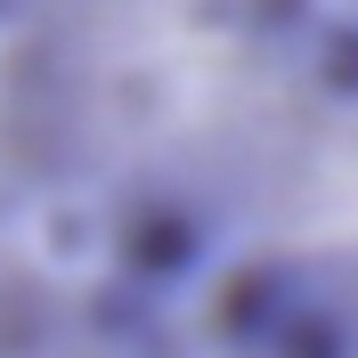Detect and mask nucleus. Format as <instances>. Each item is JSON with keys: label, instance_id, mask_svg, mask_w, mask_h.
<instances>
[{"label": "nucleus", "instance_id": "f257e3e1", "mask_svg": "<svg viewBox=\"0 0 358 358\" xmlns=\"http://www.w3.org/2000/svg\"><path fill=\"white\" fill-rule=\"evenodd\" d=\"M342 0H8L0 252L171 310Z\"/></svg>", "mask_w": 358, "mask_h": 358}, {"label": "nucleus", "instance_id": "20e7f679", "mask_svg": "<svg viewBox=\"0 0 358 358\" xmlns=\"http://www.w3.org/2000/svg\"><path fill=\"white\" fill-rule=\"evenodd\" d=\"M0 24H8V0H0Z\"/></svg>", "mask_w": 358, "mask_h": 358}, {"label": "nucleus", "instance_id": "7ed1b4c3", "mask_svg": "<svg viewBox=\"0 0 358 358\" xmlns=\"http://www.w3.org/2000/svg\"><path fill=\"white\" fill-rule=\"evenodd\" d=\"M0 358H203L171 310L0 252Z\"/></svg>", "mask_w": 358, "mask_h": 358}, {"label": "nucleus", "instance_id": "f03ea898", "mask_svg": "<svg viewBox=\"0 0 358 358\" xmlns=\"http://www.w3.org/2000/svg\"><path fill=\"white\" fill-rule=\"evenodd\" d=\"M171 317L203 358H358V0H342Z\"/></svg>", "mask_w": 358, "mask_h": 358}]
</instances>
